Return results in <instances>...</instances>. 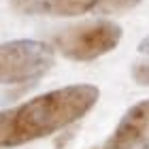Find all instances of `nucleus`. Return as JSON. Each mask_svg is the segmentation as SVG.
I'll return each mask as SVG.
<instances>
[{"instance_id": "obj_2", "label": "nucleus", "mask_w": 149, "mask_h": 149, "mask_svg": "<svg viewBox=\"0 0 149 149\" xmlns=\"http://www.w3.org/2000/svg\"><path fill=\"white\" fill-rule=\"evenodd\" d=\"M121 36L124 30L119 24L111 19H94L58 32L53 36V47L72 62H92L113 51Z\"/></svg>"}, {"instance_id": "obj_5", "label": "nucleus", "mask_w": 149, "mask_h": 149, "mask_svg": "<svg viewBox=\"0 0 149 149\" xmlns=\"http://www.w3.org/2000/svg\"><path fill=\"white\" fill-rule=\"evenodd\" d=\"M11 9L19 15H53L77 17L94 11L98 0H9Z\"/></svg>"}, {"instance_id": "obj_6", "label": "nucleus", "mask_w": 149, "mask_h": 149, "mask_svg": "<svg viewBox=\"0 0 149 149\" xmlns=\"http://www.w3.org/2000/svg\"><path fill=\"white\" fill-rule=\"evenodd\" d=\"M139 4L141 0H98V4L94 6L92 13H96V15H117V13H126Z\"/></svg>"}, {"instance_id": "obj_4", "label": "nucleus", "mask_w": 149, "mask_h": 149, "mask_svg": "<svg viewBox=\"0 0 149 149\" xmlns=\"http://www.w3.org/2000/svg\"><path fill=\"white\" fill-rule=\"evenodd\" d=\"M94 149H149V98L132 104L104 145Z\"/></svg>"}, {"instance_id": "obj_7", "label": "nucleus", "mask_w": 149, "mask_h": 149, "mask_svg": "<svg viewBox=\"0 0 149 149\" xmlns=\"http://www.w3.org/2000/svg\"><path fill=\"white\" fill-rule=\"evenodd\" d=\"M130 74L139 85H149V56H143L139 62H134Z\"/></svg>"}, {"instance_id": "obj_8", "label": "nucleus", "mask_w": 149, "mask_h": 149, "mask_svg": "<svg viewBox=\"0 0 149 149\" xmlns=\"http://www.w3.org/2000/svg\"><path fill=\"white\" fill-rule=\"evenodd\" d=\"M139 51H141V56H149V36H145L139 43Z\"/></svg>"}, {"instance_id": "obj_3", "label": "nucleus", "mask_w": 149, "mask_h": 149, "mask_svg": "<svg viewBox=\"0 0 149 149\" xmlns=\"http://www.w3.org/2000/svg\"><path fill=\"white\" fill-rule=\"evenodd\" d=\"M53 47L34 38L0 43V85L36 81L53 68Z\"/></svg>"}, {"instance_id": "obj_1", "label": "nucleus", "mask_w": 149, "mask_h": 149, "mask_svg": "<svg viewBox=\"0 0 149 149\" xmlns=\"http://www.w3.org/2000/svg\"><path fill=\"white\" fill-rule=\"evenodd\" d=\"M100 98L92 83H72L0 111V149L51 136L83 119Z\"/></svg>"}]
</instances>
